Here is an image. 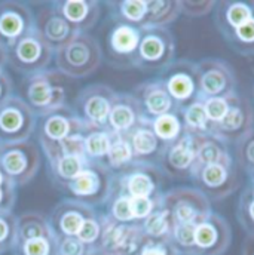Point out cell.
Segmentation results:
<instances>
[{
    "instance_id": "cell-1",
    "label": "cell",
    "mask_w": 254,
    "mask_h": 255,
    "mask_svg": "<svg viewBox=\"0 0 254 255\" xmlns=\"http://www.w3.org/2000/svg\"><path fill=\"white\" fill-rule=\"evenodd\" d=\"M55 68L68 79H83L94 74L103 63V49L89 33H77L70 42L55 49Z\"/></svg>"
},
{
    "instance_id": "cell-25",
    "label": "cell",
    "mask_w": 254,
    "mask_h": 255,
    "mask_svg": "<svg viewBox=\"0 0 254 255\" xmlns=\"http://www.w3.org/2000/svg\"><path fill=\"white\" fill-rule=\"evenodd\" d=\"M34 16L36 28L54 49L61 48L77 34V31L54 9L51 3L42 7Z\"/></svg>"
},
{
    "instance_id": "cell-56",
    "label": "cell",
    "mask_w": 254,
    "mask_h": 255,
    "mask_svg": "<svg viewBox=\"0 0 254 255\" xmlns=\"http://www.w3.org/2000/svg\"><path fill=\"white\" fill-rule=\"evenodd\" d=\"M1 145H3V141L0 139V148H1Z\"/></svg>"
},
{
    "instance_id": "cell-2",
    "label": "cell",
    "mask_w": 254,
    "mask_h": 255,
    "mask_svg": "<svg viewBox=\"0 0 254 255\" xmlns=\"http://www.w3.org/2000/svg\"><path fill=\"white\" fill-rule=\"evenodd\" d=\"M85 130V124L71 106H64L58 110L37 118V141L40 150L48 159V163L61 157L64 144L74 135L83 133Z\"/></svg>"
},
{
    "instance_id": "cell-40",
    "label": "cell",
    "mask_w": 254,
    "mask_h": 255,
    "mask_svg": "<svg viewBox=\"0 0 254 255\" xmlns=\"http://www.w3.org/2000/svg\"><path fill=\"white\" fill-rule=\"evenodd\" d=\"M195 227L189 224H174L170 242L180 255H195Z\"/></svg>"
},
{
    "instance_id": "cell-3",
    "label": "cell",
    "mask_w": 254,
    "mask_h": 255,
    "mask_svg": "<svg viewBox=\"0 0 254 255\" xmlns=\"http://www.w3.org/2000/svg\"><path fill=\"white\" fill-rule=\"evenodd\" d=\"M63 74L57 68H48L24 77L22 97L37 118L67 106V91Z\"/></svg>"
},
{
    "instance_id": "cell-12",
    "label": "cell",
    "mask_w": 254,
    "mask_h": 255,
    "mask_svg": "<svg viewBox=\"0 0 254 255\" xmlns=\"http://www.w3.org/2000/svg\"><path fill=\"white\" fill-rule=\"evenodd\" d=\"M37 128V116L21 97H9L0 104V139L21 142L31 138Z\"/></svg>"
},
{
    "instance_id": "cell-18",
    "label": "cell",
    "mask_w": 254,
    "mask_h": 255,
    "mask_svg": "<svg viewBox=\"0 0 254 255\" xmlns=\"http://www.w3.org/2000/svg\"><path fill=\"white\" fill-rule=\"evenodd\" d=\"M36 28L33 9L22 1H0V43L7 49Z\"/></svg>"
},
{
    "instance_id": "cell-24",
    "label": "cell",
    "mask_w": 254,
    "mask_h": 255,
    "mask_svg": "<svg viewBox=\"0 0 254 255\" xmlns=\"http://www.w3.org/2000/svg\"><path fill=\"white\" fill-rule=\"evenodd\" d=\"M143 122L146 121L134 95L131 92H118L106 129L115 135H127Z\"/></svg>"
},
{
    "instance_id": "cell-5",
    "label": "cell",
    "mask_w": 254,
    "mask_h": 255,
    "mask_svg": "<svg viewBox=\"0 0 254 255\" xmlns=\"http://www.w3.org/2000/svg\"><path fill=\"white\" fill-rule=\"evenodd\" d=\"M42 165L40 147L31 141L3 142L0 148V171L16 187L27 186Z\"/></svg>"
},
{
    "instance_id": "cell-9",
    "label": "cell",
    "mask_w": 254,
    "mask_h": 255,
    "mask_svg": "<svg viewBox=\"0 0 254 255\" xmlns=\"http://www.w3.org/2000/svg\"><path fill=\"white\" fill-rule=\"evenodd\" d=\"M191 181L193 187L204 193L210 200H223L240 187V177L234 159L228 162L195 166Z\"/></svg>"
},
{
    "instance_id": "cell-23",
    "label": "cell",
    "mask_w": 254,
    "mask_h": 255,
    "mask_svg": "<svg viewBox=\"0 0 254 255\" xmlns=\"http://www.w3.org/2000/svg\"><path fill=\"white\" fill-rule=\"evenodd\" d=\"M51 4L77 33L92 30L101 16V4L92 0H64Z\"/></svg>"
},
{
    "instance_id": "cell-14",
    "label": "cell",
    "mask_w": 254,
    "mask_h": 255,
    "mask_svg": "<svg viewBox=\"0 0 254 255\" xmlns=\"http://www.w3.org/2000/svg\"><path fill=\"white\" fill-rule=\"evenodd\" d=\"M199 100L229 98L237 92V76L225 60L208 57L196 63Z\"/></svg>"
},
{
    "instance_id": "cell-22",
    "label": "cell",
    "mask_w": 254,
    "mask_h": 255,
    "mask_svg": "<svg viewBox=\"0 0 254 255\" xmlns=\"http://www.w3.org/2000/svg\"><path fill=\"white\" fill-rule=\"evenodd\" d=\"M98 214L95 206L65 197L55 205L49 215V224L55 236H77L83 223Z\"/></svg>"
},
{
    "instance_id": "cell-53",
    "label": "cell",
    "mask_w": 254,
    "mask_h": 255,
    "mask_svg": "<svg viewBox=\"0 0 254 255\" xmlns=\"http://www.w3.org/2000/svg\"><path fill=\"white\" fill-rule=\"evenodd\" d=\"M88 255H107V254H104L103 251H100L97 247H92V250H91V253Z\"/></svg>"
},
{
    "instance_id": "cell-49",
    "label": "cell",
    "mask_w": 254,
    "mask_h": 255,
    "mask_svg": "<svg viewBox=\"0 0 254 255\" xmlns=\"http://www.w3.org/2000/svg\"><path fill=\"white\" fill-rule=\"evenodd\" d=\"M16 186L6 178L0 186V211H13L16 202Z\"/></svg>"
},
{
    "instance_id": "cell-37",
    "label": "cell",
    "mask_w": 254,
    "mask_h": 255,
    "mask_svg": "<svg viewBox=\"0 0 254 255\" xmlns=\"http://www.w3.org/2000/svg\"><path fill=\"white\" fill-rule=\"evenodd\" d=\"M113 133L107 129H88L83 136V153L89 160L104 162Z\"/></svg>"
},
{
    "instance_id": "cell-47",
    "label": "cell",
    "mask_w": 254,
    "mask_h": 255,
    "mask_svg": "<svg viewBox=\"0 0 254 255\" xmlns=\"http://www.w3.org/2000/svg\"><path fill=\"white\" fill-rule=\"evenodd\" d=\"M137 255H180L176 248L168 241H155L147 239L143 242L140 251Z\"/></svg>"
},
{
    "instance_id": "cell-51",
    "label": "cell",
    "mask_w": 254,
    "mask_h": 255,
    "mask_svg": "<svg viewBox=\"0 0 254 255\" xmlns=\"http://www.w3.org/2000/svg\"><path fill=\"white\" fill-rule=\"evenodd\" d=\"M243 255H254V236H249L243 245Z\"/></svg>"
},
{
    "instance_id": "cell-8",
    "label": "cell",
    "mask_w": 254,
    "mask_h": 255,
    "mask_svg": "<svg viewBox=\"0 0 254 255\" xmlns=\"http://www.w3.org/2000/svg\"><path fill=\"white\" fill-rule=\"evenodd\" d=\"M162 206L170 211L174 224L198 226L211 214V200L195 187H174L162 194Z\"/></svg>"
},
{
    "instance_id": "cell-44",
    "label": "cell",
    "mask_w": 254,
    "mask_h": 255,
    "mask_svg": "<svg viewBox=\"0 0 254 255\" xmlns=\"http://www.w3.org/2000/svg\"><path fill=\"white\" fill-rule=\"evenodd\" d=\"M77 238L88 247H97L98 242H100V238H101V220H100V212L86 220L83 223V226L80 227L79 233H77Z\"/></svg>"
},
{
    "instance_id": "cell-55",
    "label": "cell",
    "mask_w": 254,
    "mask_h": 255,
    "mask_svg": "<svg viewBox=\"0 0 254 255\" xmlns=\"http://www.w3.org/2000/svg\"><path fill=\"white\" fill-rule=\"evenodd\" d=\"M249 178H250V184H253L254 186V171L252 174H249Z\"/></svg>"
},
{
    "instance_id": "cell-17",
    "label": "cell",
    "mask_w": 254,
    "mask_h": 255,
    "mask_svg": "<svg viewBox=\"0 0 254 255\" xmlns=\"http://www.w3.org/2000/svg\"><path fill=\"white\" fill-rule=\"evenodd\" d=\"M140 39L141 28L125 22H113L106 34L109 64L116 68H134Z\"/></svg>"
},
{
    "instance_id": "cell-41",
    "label": "cell",
    "mask_w": 254,
    "mask_h": 255,
    "mask_svg": "<svg viewBox=\"0 0 254 255\" xmlns=\"http://www.w3.org/2000/svg\"><path fill=\"white\" fill-rule=\"evenodd\" d=\"M16 242V215L13 211H0V255L12 251Z\"/></svg>"
},
{
    "instance_id": "cell-15",
    "label": "cell",
    "mask_w": 254,
    "mask_h": 255,
    "mask_svg": "<svg viewBox=\"0 0 254 255\" xmlns=\"http://www.w3.org/2000/svg\"><path fill=\"white\" fill-rule=\"evenodd\" d=\"M159 77L162 79L168 94L171 95L179 110L199 100L196 63L191 60L174 61L161 73Z\"/></svg>"
},
{
    "instance_id": "cell-48",
    "label": "cell",
    "mask_w": 254,
    "mask_h": 255,
    "mask_svg": "<svg viewBox=\"0 0 254 255\" xmlns=\"http://www.w3.org/2000/svg\"><path fill=\"white\" fill-rule=\"evenodd\" d=\"M182 3V13L191 18H199V16H205L208 13H211L216 7L217 1L213 0H201V1H180Z\"/></svg>"
},
{
    "instance_id": "cell-30",
    "label": "cell",
    "mask_w": 254,
    "mask_h": 255,
    "mask_svg": "<svg viewBox=\"0 0 254 255\" xmlns=\"http://www.w3.org/2000/svg\"><path fill=\"white\" fill-rule=\"evenodd\" d=\"M232 160V154L229 151V145L217 138L216 135H202L198 136V150H196V165H211L219 162H228Z\"/></svg>"
},
{
    "instance_id": "cell-4",
    "label": "cell",
    "mask_w": 254,
    "mask_h": 255,
    "mask_svg": "<svg viewBox=\"0 0 254 255\" xmlns=\"http://www.w3.org/2000/svg\"><path fill=\"white\" fill-rule=\"evenodd\" d=\"M176 61V39L168 28L144 27L135 55L134 68L147 73H162Z\"/></svg>"
},
{
    "instance_id": "cell-27",
    "label": "cell",
    "mask_w": 254,
    "mask_h": 255,
    "mask_svg": "<svg viewBox=\"0 0 254 255\" xmlns=\"http://www.w3.org/2000/svg\"><path fill=\"white\" fill-rule=\"evenodd\" d=\"M36 238H55L49 218L37 211H27L16 217V242Z\"/></svg>"
},
{
    "instance_id": "cell-33",
    "label": "cell",
    "mask_w": 254,
    "mask_h": 255,
    "mask_svg": "<svg viewBox=\"0 0 254 255\" xmlns=\"http://www.w3.org/2000/svg\"><path fill=\"white\" fill-rule=\"evenodd\" d=\"M222 36L234 52L244 57H254V15Z\"/></svg>"
},
{
    "instance_id": "cell-29",
    "label": "cell",
    "mask_w": 254,
    "mask_h": 255,
    "mask_svg": "<svg viewBox=\"0 0 254 255\" xmlns=\"http://www.w3.org/2000/svg\"><path fill=\"white\" fill-rule=\"evenodd\" d=\"M88 160V157L80 154H65L54 162H49V175L54 186L61 190L65 184H68L79 175Z\"/></svg>"
},
{
    "instance_id": "cell-10",
    "label": "cell",
    "mask_w": 254,
    "mask_h": 255,
    "mask_svg": "<svg viewBox=\"0 0 254 255\" xmlns=\"http://www.w3.org/2000/svg\"><path fill=\"white\" fill-rule=\"evenodd\" d=\"M116 95L118 91L107 85H89L77 94L71 107L88 129H106Z\"/></svg>"
},
{
    "instance_id": "cell-28",
    "label": "cell",
    "mask_w": 254,
    "mask_h": 255,
    "mask_svg": "<svg viewBox=\"0 0 254 255\" xmlns=\"http://www.w3.org/2000/svg\"><path fill=\"white\" fill-rule=\"evenodd\" d=\"M107 9L113 22H125L138 28L144 27L147 16V0L107 1Z\"/></svg>"
},
{
    "instance_id": "cell-31",
    "label": "cell",
    "mask_w": 254,
    "mask_h": 255,
    "mask_svg": "<svg viewBox=\"0 0 254 255\" xmlns=\"http://www.w3.org/2000/svg\"><path fill=\"white\" fill-rule=\"evenodd\" d=\"M182 15V3L171 0H147V16L144 27H164L177 21ZM143 27V28H144Z\"/></svg>"
},
{
    "instance_id": "cell-43",
    "label": "cell",
    "mask_w": 254,
    "mask_h": 255,
    "mask_svg": "<svg viewBox=\"0 0 254 255\" xmlns=\"http://www.w3.org/2000/svg\"><path fill=\"white\" fill-rule=\"evenodd\" d=\"M161 205H162V196L161 197H131V212H132L134 221L141 223Z\"/></svg>"
},
{
    "instance_id": "cell-42",
    "label": "cell",
    "mask_w": 254,
    "mask_h": 255,
    "mask_svg": "<svg viewBox=\"0 0 254 255\" xmlns=\"http://www.w3.org/2000/svg\"><path fill=\"white\" fill-rule=\"evenodd\" d=\"M235 151L238 165L247 175L252 174L254 171V128L235 144Z\"/></svg>"
},
{
    "instance_id": "cell-6",
    "label": "cell",
    "mask_w": 254,
    "mask_h": 255,
    "mask_svg": "<svg viewBox=\"0 0 254 255\" xmlns=\"http://www.w3.org/2000/svg\"><path fill=\"white\" fill-rule=\"evenodd\" d=\"M55 49L43 39L37 28L24 34L7 49V65L24 77L37 74L49 68Z\"/></svg>"
},
{
    "instance_id": "cell-34",
    "label": "cell",
    "mask_w": 254,
    "mask_h": 255,
    "mask_svg": "<svg viewBox=\"0 0 254 255\" xmlns=\"http://www.w3.org/2000/svg\"><path fill=\"white\" fill-rule=\"evenodd\" d=\"M153 129L155 135L159 138V141L168 147L177 139H180L185 135V128H183V121L180 116V110L162 115L152 122H149Z\"/></svg>"
},
{
    "instance_id": "cell-11",
    "label": "cell",
    "mask_w": 254,
    "mask_h": 255,
    "mask_svg": "<svg viewBox=\"0 0 254 255\" xmlns=\"http://www.w3.org/2000/svg\"><path fill=\"white\" fill-rule=\"evenodd\" d=\"M112 183L129 197H161L164 172L158 165L132 162L121 172L113 174Z\"/></svg>"
},
{
    "instance_id": "cell-13",
    "label": "cell",
    "mask_w": 254,
    "mask_h": 255,
    "mask_svg": "<svg viewBox=\"0 0 254 255\" xmlns=\"http://www.w3.org/2000/svg\"><path fill=\"white\" fill-rule=\"evenodd\" d=\"M100 212V211H98ZM101 238L97 245L107 255H137L146 236L140 223H118L100 212Z\"/></svg>"
},
{
    "instance_id": "cell-50",
    "label": "cell",
    "mask_w": 254,
    "mask_h": 255,
    "mask_svg": "<svg viewBox=\"0 0 254 255\" xmlns=\"http://www.w3.org/2000/svg\"><path fill=\"white\" fill-rule=\"evenodd\" d=\"M12 91H13L12 77L4 68H0V104L4 103L9 97H12Z\"/></svg>"
},
{
    "instance_id": "cell-57",
    "label": "cell",
    "mask_w": 254,
    "mask_h": 255,
    "mask_svg": "<svg viewBox=\"0 0 254 255\" xmlns=\"http://www.w3.org/2000/svg\"><path fill=\"white\" fill-rule=\"evenodd\" d=\"M253 98H254V85H253Z\"/></svg>"
},
{
    "instance_id": "cell-21",
    "label": "cell",
    "mask_w": 254,
    "mask_h": 255,
    "mask_svg": "<svg viewBox=\"0 0 254 255\" xmlns=\"http://www.w3.org/2000/svg\"><path fill=\"white\" fill-rule=\"evenodd\" d=\"M131 94L137 100L146 122H152L162 115L179 110L159 76L138 83Z\"/></svg>"
},
{
    "instance_id": "cell-46",
    "label": "cell",
    "mask_w": 254,
    "mask_h": 255,
    "mask_svg": "<svg viewBox=\"0 0 254 255\" xmlns=\"http://www.w3.org/2000/svg\"><path fill=\"white\" fill-rule=\"evenodd\" d=\"M202 101H204V109H205V113H207L211 125L219 124L228 112L229 98H207Z\"/></svg>"
},
{
    "instance_id": "cell-26",
    "label": "cell",
    "mask_w": 254,
    "mask_h": 255,
    "mask_svg": "<svg viewBox=\"0 0 254 255\" xmlns=\"http://www.w3.org/2000/svg\"><path fill=\"white\" fill-rule=\"evenodd\" d=\"M125 136L131 144L134 162L152 163V165L159 166L162 154L165 151V145L155 135L149 122L140 124Z\"/></svg>"
},
{
    "instance_id": "cell-39",
    "label": "cell",
    "mask_w": 254,
    "mask_h": 255,
    "mask_svg": "<svg viewBox=\"0 0 254 255\" xmlns=\"http://www.w3.org/2000/svg\"><path fill=\"white\" fill-rule=\"evenodd\" d=\"M13 255H58V244L55 238H36L15 244Z\"/></svg>"
},
{
    "instance_id": "cell-7",
    "label": "cell",
    "mask_w": 254,
    "mask_h": 255,
    "mask_svg": "<svg viewBox=\"0 0 254 255\" xmlns=\"http://www.w3.org/2000/svg\"><path fill=\"white\" fill-rule=\"evenodd\" d=\"M113 172L104 162L88 160L79 175L65 184L60 191L67 193L68 197L88 203L91 206H103L109 197L112 187Z\"/></svg>"
},
{
    "instance_id": "cell-54",
    "label": "cell",
    "mask_w": 254,
    "mask_h": 255,
    "mask_svg": "<svg viewBox=\"0 0 254 255\" xmlns=\"http://www.w3.org/2000/svg\"><path fill=\"white\" fill-rule=\"evenodd\" d=\"M4 181H6V177H4V175H3V172L0 171V186H1Z\"/></svg>"
},
{
    "instance_id": "cell-32",
    "label": "cell",
    "mask_w": 254,
    "mask_h": 255,
    "mask_svg": "<svg viewBox=\"0 0 254 255\" xmlns=\"http://www.w3.org/2000/svg\"><path fill=\"white\" fill-rule=\"evenodd\" d=\"M140 227L147 239L155 241H168L171 239V233L174 229V220L168 209L162 205L155 209L146 220L140 223Z\"/></svg>"
},
{
    "instance_id": "cell-52",
    "label": "cell",
    "mask_w": 254,
    "mask_h": 255,
    "mask_svg": "<svg viewBox=\"0 0 254 255\" xmlns=\"http://www.w3.org/2000/svg\"><path fill=\"white\" fill-rule=\"evenodd\" d=\"M7 64V48L0 43V68H4Z\"/></svg>"
},
{
    "instance_id": "cell-35",
    "label": "cell",
    "mask_w": 254,
    "mask_h": 255,
    "mask_svg": "<svg viewBox=\"0 0 254 255\" xmlns=\"http://www.w3.org/2000/svg\"><path fill=\"white\" fill-rule=\"evenodd\" d=\"M180 116L183 121L185 133L193 136L211 133V122L208 121L202 100H196L195 103L180 109Z\"/></svg>"
},
{
    "instance_id": "cell-20",
    "label": "cell",
    "mask_w": 254,
    "mask_h": 255,
    "mask_svg": "<svg viewBox=\"0 0 254 255\" xmlns=\"http://www.w3.org/2000/svg\"><path fill=\"white\" fill-rule=\"evenodd\" d=\"M198 136L185 133L180 139L165 147L159 168L164 175L176 180H191L196 165Z\"/></svg>"
},
{
    "instance_id": "cell-38",
    "label": "cell",
    "mask_w": 254,
    "mask_h": 255,
    "mask_svg": "<svg viewBox=\"0 0 254 255\" xmlns=\"http://www.w3.org/2000/svg\"><path fill=\"white\" fill-rule=\"evenodd\" d=\"M237 218L243 230L254 236V186L249 184L244 191H241L237 206Z\"/></svg>"
},
{
    "instance_id": "cell-19",
    "label": "cell",
    "mask_w": 254,
    "mask_h": 255,
    "mask_svg": "<svg viewBox=\"0 0 254 255\" xmlns=\"http://www.w3.org/2000/svg\"><path fill=\"white\" fill-rule=\"evenodd\" d=\"M231 242V226L216 212L195 227V255H223Z\"/></svg>"
},
{
    "instance_id": "cell-45",
    "label": "cell",
    "mask_w": 254,
    "mask_h": 255,
    "mask_svg": "<svg viewBox=\"0 0 254 255\" xmlns=\"http://www.w3.org/2000/svg\"><path fill=\"white\" fill-rule=\"evenodd\" d=\"M58 255H88L92 247L85 245L77 236H57Z\"/></svg>"
},
{
    "instance_id": "cell-16",
    "label": "cell",
    "mask_w": 254,
    "mask_h": 255,
    "mask_svg": "<svg viewBox=\"0 0 254 255\" xmlns=\"http://www.w3.org/2000/svg\"><path fill=\"white\" fill-rule=\"evenodd\" d=\"M254 128V109L250 101L235 92L229 97V107L225 118L211 125V135L223 139L228 145L237 144Z\"/></svg>"
},
{
    "instance_id": "cell-36",
    "label": "cell",
    "mask_w": 254,
    "mask_h": 255,
    "mask_svg": "<svg viewBox=\"0 0 254 255\" xmlns=\"http://www.w3.org/2000/svg\"><path fill=\"white\" fill-rule=\"evenodd\" d=\"M132 162H134V154H132V148H131L128 138L125 135L113 133L104 163L113 174H116V172L124 171Z\"/></svg>"
}]
</instances>
